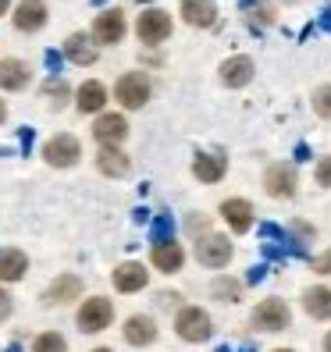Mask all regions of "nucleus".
<instances>
[{"label": "nucleus", "instance_id": "c756f323", "mask_svg": "<svg viewBox=\"0 0 331 352\" xmlns=\"http://www.w3.org/2000/svg\"><path fill=\"white\" fill-rule=\"evenodd\" d=\"M250 25H253V29L275 25V8H271V4H257V8L250 11Z\"/></svg>", "mask_w": 331, "mask_h": 352}, {"label": "nucleus", "instance_id": "f8f14e48", "mask_svg": "<svg viewBox=\"0 0 331 352\" xmlns=\"http://www.w3.org/2000/svg\"><path fill=\"white\" fill-rule=\"evenodd\" d=\"M257 75V65H253V57H246V54H235L228 60H221V82L228 89H242V86H250Z\"/></svg>", "mask_w": 331, "mask_h": 352}, {"label": "nucleus", "instance_id": "f704fd0d", "mask_svg": "<svg viewBox=\"0 0 331 352\" xmlns=\"http://www.w3.org/2000/svg\"><path fill=\"white\" fill-rule=\"evenodd\" d=\"M11 306H14L11 296L4 292V288H0V320H8V317H11Z\"/></svg>", "mask_w": 331, "mask_h": 352}, {"label": "nucleus", "instance_id": "a18cd8bd", "mask_svg": "<svg viewBox=\"0 0 331 352\" xmlns=\"http://www.w3.org/2000/svg\"><path fill=\"white\" fill-rule=\"evenodd\" d=\"M217 352H228V349H217Z\"/></svg>", "mask_w": 331, "mask_h": 352}, {"label": "nucleus", "instance_id": "4468645a", "mask_svg": "<svg viewBox=\"0 0 331 352\" xmlns=\"http://www.w3.org/2000/svg\"><path fill=\"white\" fill-rule=\"evenodd\" d=\"M111 281H114V288L118 292H142L147 288V281H150V271L142 263H136V260H125V263H118L114 267V274H111Z\"/></svg>", "mask_w": 331, "mask_h": 352}, {"label": "nucleus", "instance_id": "cd10ccee", "mask_svg": "<svg viewBox=\"0 0 331 352\" xmlns=\"http://www.w3.org/2000/svg\"><path fill=\"white\" fill-rule=\"evenodd\" d=\"M32 352H68V342L57 335V331H43L36 342H32Z\"/></svg>", "mask_w": 331, "mask_h": 352}, {"label": "nucleus", "instance_id": "37998d69", "mask_svg": "<svg viewBox=\"0 0 331 352\" xmlns=\"http://www.w3.org/2000/svg\"><path fill=\"white\" fill-rule=\"evenodd\" d=\"M89 4H103V0H89Z\"/></svg>", "mask_w": 331, "mask_h": 352}, {"label": "nucleus", "instance_id": "f3484780", "mask_svg": "<svg viewBox=\"0 0 331 352\" xmlns=\"http://www.w3.org/2000/svg\"><path fill=\"white\" fill-rule=\"evenodd\" d=\"M121 335H125L129 345L142 349V345H153V342H157V324H153V317H147V314H132V317L125 320V327H121Z\"/></svg>", "mask_w": 331, "mask_h": 352}, {"label": "nucleus", "instance_id": "aec40b11", "mask_svg": "<svg viewBox=\"0 0 331 352\" xmlns=\"http://www.w3.org/2000/svg\"><path fill=\"white\" fill-rule=\"evenodd\" d=\"M78 296H82V278H78V274H57V278L50 281V288H47L43 302L61 306V302H75Z\"/></svg>", "mask_w": 331, "mask_h": 352}, {"label": "nucleus", "instance_id": "9b49d317", "mask_svg": "<svg viewBox=\"0 0 331 352\" xmlns=\"http://www.w3.org/2000/svg\"><path fill=\"white\" fill-rule=\"evenodd\" d=\"M93 139L100 146H121L129 139V118L125 114H114V111H103L93 121Z\"/></svg>", "mask_w": 331, "mask_h": 352}, {"label": "nucleus", "instance_id": "0eeeda50", "mask_svg": "<svg viewBox=\"0 0 331 352\" xmlns=\"http://www.w3.org/2000/svg\"><path fill=\"white\" fill-rule=\"evenodd\" d=\"M232 253H235V250H232L228 235L206 232V235L196 239V260H200L203 267H211V271H221V267H228Z\"/></svg>", "mask_w": 331, "mask_h": 352}, {"label": "nucleus", "instance_id": "4c0bfd02", "mask_svg": "<svg viewBox=\"0 0 331 352\" xmlns=\"http://www.w3.org/2000/svg\"><path fill=\"white\" fill-rule=\"evenodd\" d=\"M14 11V0H0V14H11Z\"/></svg>", "mask_w": 331, "mask_h": 352}, {"label": "nucleus", "instance_id": "5701e85b", "mask_svg": "<svg viewBox=\"0 0 331 352\" xmlns=\"http://www.w3.org/2000/svg\"><path fill=\"white\" fill-rule=\"evenodd\" d=\"M150 263L157 267V271H164V274H175V271H182V263H185V250L178 242H160V245L150 250Z\"/></svg>", "mask_w": 331, "mask_h": 352}, {"label": "nucleus", "instance_id": "c03bdc74", "mask_svg": "<svg viewBox=\"0 0 331 352\" xmlns=\"http://www.w3.org/2000/svg\"><path fill=\"white\" fill-rule=\"evenodd\" d=\"M242 352H253V349H242Z\"/></svg>", "mask_w": 331, "mask_h": 352}, {"label": "nucleus", "instance_id": "79ce46f5", "mask_svg": "<svg viewBox=\"0 0 331 352\" xmlns=\"http://www.w3.org/2000/svg\"><path fill=\"white\" fill-rule=\"evenodd\" d=\"M275 352H292V349H275Z\"/></svg>", "mask_w": 331, "mask_h": 352}, {"label": "nucleus", "instance_id": "20e7f679", "mask_svg": "<svg viewBox=\"0 0 331 352\" xmlns=\"http://www.w3.org/2000/svg\"><path fill=\"white\" fill-rule=\"evenodd\" d=\"M75 320H78L82 335H100V331H107L111 320H114V302L103 299V296H89L86 302L78 306Z\"/></svg>", "mask_w": 331, "mask_h": 352}, {"label": "nucleus", "instance_id": "58836bf2", "mask_svg": "<svg viewBox=\"0 0 331 352\" xmlns=\"http://www.w3.org/2000/svg\"><path fill=\"white\" fill-rule=\"evenodd\" d=\"M4 118H8V103L0 100V125H4Z\"/></svg>", "mask_w": 331, "mask_h": 352}, {"label": "nucleus", "instance_id": "2f4dec72", "mask_svg": "<svg viewBox=\"0 0 331 352\" xmlns=\"http://www.w3.org/2000/svg\"><path fill=\"white\" fill-rule=\"evenodd\" d=\"M314 178H317V185H321V189H331V157H321V160H317Z\"/></svg>", "mask_w": 331, "mask_h": 352}, {"label": "nucleus", "instance_id": "e433bc0d", "mask_svg": "<svg viewBox=\"0 0 331 352\" xmlns=\"http://www.w3.org/2000/svg\"><path fill=\"white\" fill-rule=\"evenodd\" d=\"M321 25L331 32V8H324V11H321Z\"/></svg>", "mask_w": 331, "mask_h": 352}, {"label": "nucleus", "instance_id": "a211bd4d", "mask_svg": "<svg viewBox=\"0 0 331 352\" xmlns=\"http://www.w3.org/2000/svg\"><path fill=\"white\" fill-rule=\"evenodd\" d=\"M221 217H224V224H228L235 235H242V232L253 228V203L250 199H224L221 203Z\"/></svg>", "mask_w": 331, "mask_h": 352}, {"label": "nucleus", "instance_id": "b1692460", "mask_svg": "<svg viewBox=\"0 0 331 352\" xmlns=\"http://www.w3.org/2000/svg\"><path fill=\"white\" fill-rule=\"evenodd\" d=\"M303 309L314 320H331V288H324V285L306 288L303 292Z\"/></svg>", "mask_w": 331, "mask_h": 352}, {"label": "nucleus", "instance_id": "a878e982", "mask_svg": "<svg viewBox=\"0 0 331 352\" xmlns=\"http://www.w3.org/2000/svg\"><path fill=\"white\" fill-rule=\"evenodd\" d=\"M72 96H75V93H72V86H68L65 78H57V75L43 86V100H47V107H50V111H65Z\"/></svg>", "mask_w": 331, "mask_h": 352}, {"label": "nucleus", "instance_id": "2eb2a0df", "mask_svg": "<svg viewBox=\"0 0 331 352\" xmlns=\"http://www.w3.org/2000/svg\"><path fill=\"white\" fill-rule=\"evenodd\" d=\"M75 107L82 111V114H103V107H107V86L103 82H96V78H86L82 86L75 89Z\"/></svg>", "mask_w": 331, "mask_h": 352}, {"label": "nucleus", "instance_id": "ea45409f", "mask_svg": "<svg viewBox=\"0 0 331 352\" xmlns=\"http://www.w3.org/2000/svg\"><path fill=\"white\" fill-rule=\"evenodd\" d=\"M324 352H331V331H328V338H324Z\"/></svg>", "mask_w": 331, "mask_h": 352}, {"label": "nucleus", "instance_id": "bb28decb", "mask_svg": "<svg viewBox=\"0 0 331 352\" xmlns=\"http://www.w3.org/2000/svg\"><path fill=\"white\" fill-rule=\"evenodd\" d=\"M211 296H214L217 302H239L242 281H235V278H228V274H221V278H214V285H211Z\"/></svg>", "mask_w": 331, "mask_h": 352}, {"label": "nucleus", "instance_id": "72a5a7b5", "mask_svg": "<svg viewBox=\"0 0 331 352\" xmlns=\"http://www.w3.org/2000/svg\"><path fill=\"white\" fill-rule=\"evenodd\" d=\"M314 271H317V274H331V250L321 253V256L314 260Z\"/></svg>", "mask_w": 331, "mask_h": 352}, {"label": "nucleus", "instance_id": "1a4fd4ad", "mask_svg": "<svg viewBox=\"0 0 331 352\" xmlns=\"http://www.w3.org/2000/svg\"><path fill=\"white\" fill-rule=\"evenodd\" d=\"M47 22H50V8H47V0H18L14 11H11V25H14L18 32H25V36L39 32Z\"/></svg>", "mask_w": 331, "mask_h": 352}, {"label": "nucleus", "instance_id": "412c9836", "mask_svg": "<svg viewBox=\"0 0 331 352\" xmlns=\"http://www.w3.org/2000/svg\"><path fill=\"white\" fill-rule=\"evenodd\" d=\"M29 65L25 60H18V57H4L0 60V89L4 93H18V89H25L29 86Z\"/></svg>", "mask_w": 331, "mask_h": 352}, {"label": "nucleus", "instance_id": "7c9ffc66", "mask_svg": "<svg viewBox=\"0 0 331 352\" xmlns=\"http://www.w3.org/2000/svg\"><path fill=\"white\" fill-rule=\"evenodd\" d=\"M314 111L331 121V86H317L314 89Z\"/></svg>", "mask_w": 331, "mask_h": 352}, {"label": "nucleus", "instance_id": "393cba45", "mask_svg": "<svg viewBox=\"0 0 331 352\" xmlns=\"http://www.w3.org/2000/svg\"><path fill=\"white\" fill-rule=\"evenodd\" d=\"M29 271V256L22 250H0V281L11 285V281H22Z\"/></svg>", "mask_w": 331, "mask_h": 352}, {"label": "nucleus", "instance_id": "9d476101", "mask_svg": "<svg viewBox=\"0 0 331 352\" xmlns=\"http://www.w3.org/2000/svg\"><path fill=\"white\" fill-rule=\"evenodd\" d=\"M296 185H299V175H296L292 164H285V160L271 164V168L264 171V192L275 196V199H292Z\"/></svg>", "mask_w": 331, "mask_h": 352}, {"label": "nucleus", "instance_id": "a19ab883", "mask_svg": "<svg viewBox=\"0 0 331 352\" xmlns=\"http://www.w3.org/2000/svg\"><path fill=\"white\" fill-rule=\"evenodd\" d=\"M93 352H114V349H107V345H100V349H93Z\"/></svg>", "mask_w": 331, "mask_h": 352}, {"label": "nucleus", "instance_id": "39448f33", "mask_svg": "<svg viewBox=\"0 0 331 352\" xmlns=\"http://www.w3.org/2000/svg\"><path fill=\"white\" fill-rule=\"evenodd\" d=\"M100 47H118L121 39L129 36V22H125V11L121 8H103L93 18V32H89Z\"/></svg>", "mask_w": 331, "mask_h": 352}, {"label": "nucleus", "instance_id": "dca6fc26", "mask_svg": "<svg viewBox=\"0 0 331 352\" xmlns=\"http://www.w3.org/2000/svg\"><path fill=\"white\" fill-rule=\"evenodd\" d=\"M182 22L185 25H193V29H211L217 22V4L214 0H182Z\"/></svg>", "mask_w": 331, "mask_h": 352}, {"label": "nucleus", "instance_id": "f03ea898", "mask_svg": "<svg viewBox=\"0 0 331 352\" xmlns=\"http://www.w3.org/2000/svg\"><path fill=\"white\" fill-rule=\"evenodd\" d=\"M175 335L182 342H189V345H200V342H206L214 335V320L200 306H182L178 317H175Z\"/></svg>", "mask_w": 331, "mask_h": 352}, {"label": "nucleus", "instance_id": "ddd939ff", "mask_svg": "<svg viewBox=\"0 0 331 352\" xmlns=\"http://www.w3.org/2000/svg\"><path fill=\"white\" fill-rule=\"evenodd\" d=\"M65 57L72 60V65H78V68H89V65L100 60V43L93 36H86V32H72L65 39Z\"/></svg>", "mask_w": 331, "mask_h": 352}, {"label": "nucleus", "instance_id": "473e14b6", "mask_svg": "<svg viewBox=\"0 0 331 352\" xmlns=\"http://www.w3.org/2000/svg\"><path fill=\"white\" fill-rule=\"evenodd\" d=\"M185 224H189V232H193V235H200V232H206V228H211V221H206L203 214H193Z\"/></svg>", "mask_w": 331, "mask_h": 352}, {"label": "nucleus", "instance_id": "7ed1b4c3", "mask_svg": "<svg viewBox=\"0 0 331 352\" xmlns=\"http://www.w3.org/2000/svg\"><path fill=\"white\" fill-rule=\"evenodd\" d=\"M171 29H175V22L164 8H147L136 18V36H139L142 47H160L164 39L171 36Z\"/></svg>", "mask_w": 331, "mask_h": 352}, {"label": "nucleus", "instance_id": "4be33fe9", "mask_svg": "<svg viewBox=\"0 0 331 352\" xmlns=\"http://www.w3.org/2000/svg\"><path fill=\"white\" fill-rule=\"evenodd\" d=\"M224 171H228V157H221V153H196V160H193V175H196L203 185L221 182Z\"/></svg>", "mask_w": 331, "mask_h": 352}, {"label": "nucleus", "instance_id": "423d86ee", "mask_svg": "<svg viewBox=\"0 0 331 352\" xmlns=\"http://www.w3.org/2000/svg\"><path fill=\"white\" fill-rule=\"evenodd\" d=\"M78 157H82V146H78V139L72 132H57L43 142V160L50 164V168H61V171L75 168Z\"/></svg>", "mask_w": 331, "mask_h": 352}, {"label": "nucleus", "instance_id": "c9c22d12", "mask_svg": "<svg viewBox=\"0 0 331 352\" xmlns=\"http://www.w3.org/2000/svg\"><path fill=\"white\" fill-rule=\"evenodd\" d=\"M43 57H47V68H50V72H61V60H65V54H57V50H47Z\"/></svg>", "mask_w": 331, "mask_h": 352}, {"label": "nucleus", "instance_id": "c85d7f7f", "mask_svg": "<svg viewBox=\"0 0 331 352\" xmlns=\"http://www.w3.org/2000/svg\"><path fill=\"white\" fill-rule=\"evenodd\" d=\"M171 235H175L171 217H168V214H160V217L153 221V228H150V242H153V245H160V242H175Z\"/></svg>", "mask_w": 331, "mask_h": 352}, {"label": "nucleus", "instance_id": "f257e3e1", "mask_svg": "<svg viewBox=\"0 0 331 352\" xmlns=\"http://www.w3.org/2000/svg\"><path fill=\"white\" fill-rule=\"evenodd\" d=\"M153 86H150V75L147 72H125L114 82V100L121 103L125 111H142L150 100Z\"/></svg>", "mask_w": 331, "mask_h": 352}, {"label": "nucleus", "instance_id": "6e6552de", "mask_svg": "<svg viewBox=\"0 0 331 352\" xmlns=\"http://www.w3.org/2000/svg\"><path fill=\"white\" fill-rule=\"evenodd\" d=\"M288 320H292V309H288L285 299H264V302L253 309V317H250V324H253L257 331H267V335H278V331H285Z\"/></svg>", "mask_w": 331, "mask_h": 352}, {"label": "nucleus", "instance_id": "6ab92c4d", "mask_svg": "<svg viewBox=\"0 0 331 352\" xmlns=\"http://www.w3.org/2000/svg\"><path fill=\"white\" fill-rule=\"evenodd\" d=\"M96 168H100V175H107V178H125L132 171V160H129V153L121 146H100Z\"/></svg>", "mask_w": 331, "mask_h": 352}]
</instances>
